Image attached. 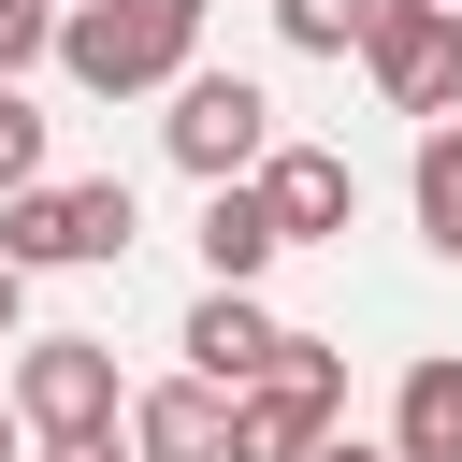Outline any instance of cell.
<instances>
[{"mask_svg": "<svg viewBox=\"0 0 462 462\" xmlns=\"http://www.w3.org/2000/svg\"><path fill=\"white\" fill-rule=\"evenodd\" d=\"M202 14H217V0H72V14H58V72L101 87V101L188 87V72H202Z\"/></svg>", "mask_w": 462, "mask_h": 462, "instance_id": "obj_1", "label": "cell"}, {"mask_svg": "<svg viewBox=\"0 0 462 462\" xmlns=\"http://www.w3.org/2000/svg\"><path fill=\"white\" fill-rule=\"evenodd\" d=\"M130 173H43L0 202V260L14 274H87V260H130Z\"/></svg>", "mask_w": 462, "mask_h": 462, "instance_id": "obj_2", "label": "cell"}, {"mask_svg": "<svg viewBox=\"0 0 462 462\" xmlns=\"http://www.w3.org/2000/svg\"><path fill=\"white\" fill-rule=\"evenodd\" d=\"M0 404H14V433H29V448H72V433H116V419H130V390H116V346H101V332H29V346H14V375H0Z\"/></svg>", "mask_w": 462, "mask_h": 462, "instance_id": "obj_3", "label": "cell"}, {"mask_svg": "<svg viewBox=\"0 0 462 462\" xmlns=\"http://www.w3.org/2000/svg\"><path fill=\"white\" fill-rule=\"evenodd\" d=\"M346 419V346L289 332L260 361V390H231V462H318V433Z\"/></svg>", "mask_w": 462, "mask_h": 462, "instance_id": "obj_4", "label": "cell"}, {"mask_svg": "<svg viewBox=\"0 0 462 462\" xmlns=\"http://www.w3.org/2000/svg\"><path fill=\"white\" fill-rule=\"evenodd\" d=\"M361 72H375V101H390V116L448 130V116H462V14H448V0H375Z\"/></svg>", "mask_w": 462, "mask_h": 462, "instance_id": "obj_5", "label": "cell"}, {"mask_svg": "<svg viewBox=\"0 0 462 462\" xmlns=\"http://www.w3.org/2000/svg\"><path fill=\"white\" fill-rule=\"evenodd\" d=\"M159 144H173V173L245 188V173L274 159V101H260L245 72H188V87H173V116H159Z\"/></svg>", "mask_w": 462, "mask_h": 462, "instance_id": "obj_6", "label": "cell"}, {"mask_svg": "<svg viewBox=\"0 0 462 462\" xmlns=\"http://www.w3.org/2000/svg\"><path fill=\"white\" fill-rule=\"evenodd\" d=\"M260 217H274V245H332L346 217H361V173H346V144H274L260 173Z\"/></svg>", "mask_w": 462, "mask_h": 462, "instance_id": "obj_7", "label": "cell"}, {"mask_svg": "<svg viewBox=\"0 0 462 462\" xmlns=\"http://www.w3.org/2000/svg\"><path fill=\"white\" fill-rule=\"evenodd\" d=\"M173 346H188V375H202V390H260V361L289 346V318H274L260 289H202Z\"/></svg>", "mask_w": 462, "mask_h": 462, "instance_id": "obj_8", "label": "cell"}, {"mask_svg": "<svg viewBox=\"0 0 462 462\" xmlns=\"http://www.w3.org/2000/svg\"><path fill=\"white\" fill-rule=\"evenodd\" d=\"M130 462H231V390H202V375H159V390H130Z\"/></svg>", "mask_w": 462, "mask_h": 462, "instance_id": "obj_9", "label": "cell"}, {"mask_svg": "<svg viewBox=\"0 0 462 462\" xmlns=\"http://www.w3.org/2000/svg\"><path fill=\"white\" fill-rule=\"evenodd\" d=\"M390 462H462V346H433V361H404V390H390V433H375Z\"/></svg>", "mask_w": 462, "mask_h": 462, "instance_id": "obj_10", "label": "cell"}, {"mask_svg": "<svg viewBox=\"0 0 462 462\" xmlns=\"http://www.w3.org/2000/svg\"><path fill=\"white\" fill-rule=\"evenodd\" d=\"M289 245H274V217H260V188H202V289H260Z\"/></svg>", "mask_w": 462, "mask_h": 462, "instance_id": "obj_11", "label": "cell"}, {"mask_svg": "<svg viewBox=\"0 0 462 462\" xmlns=\"http://www.w3.org/2000/svg\"><path fill=\"white\" fill-rule=\"evenodd\" d=\"M404 202H419V245H433V260H462V116H448V130H419Z\"/></svg>", "mask_w": 462, "mask_h": 462, "instance_id": "obj_12", "label": "cell"}, {"mask_svg": "<svg viewBox=\"0 0 462 462\" xmlns=\"http://www.w3.org/2000/svg\"><path fill=\"white\" fill-rule=\"evenodd\" d=\"M361 29H375V0H274L289 58H361Z\"/></svg>", "mask_w": 462, "mask_h": 462, "instance_id": "obj_13", "label": "cell"}, {"mask_svg": "<svg viewBox=\"0 0 462 462\" xmlns=\"http://www.w3.org/2000/svg\"><path fill=\"white\" fill-rule=\"evenodd\" d=\"M14 188H43V101L29 87H0V202Z\"/></svg>", "mask_w": 462, "mask_h": 462, "instance_id": "obj_14", "label": "cell"}, {"mask_svg": "<svg viewBox=\"0 0 462 462\" xmlns=\"http://www.w3.org/2000/svg\"><path fill=\"white\" fill-rule=\"evenodd\" d=\"M43 58H58V14H43V0H0V87L43 72Z\"/></svg>", "mask_w": 462, "mask_h": 462, "instance_id": "obj_15", "label": "cell"}, {"mask_svg": "<svg viewBox=\"0 0 462 462\" xmlns=\"http://www.w3.org/2000/svg\"><path fill=\"white\" fill-rule=\"evenodd\" d=\"M29 462H130V433H72V448H29Z\"/></svg>", "mask_w": 462, "mask_h": 462, "instance_id": "obj_16", "label": "cell"}, {"mask_svg": "<svg viewBox=\"0 0 462 462\" xmlns=\"http://www.w3.org/2000/svg\"><path fill=\"white\" fill-rule=\"evenodd\" d=\"M0 346H29V274L0 260Z\"/></svg>", "mask_w": 462, "mask_h": 462, "instance_id": "obj_17", "label": "cell"}, {"mask_svg": "<svg viewBox=\"0 0 462 462\" xmlns=\"http://www.w3.org/2000/svg\"><path fill=\"white\" fill-rule=\"evenodd\" d=\"M318 462H390V448H375V433H346V419H332V433H318Z\"/></svg>", "mask_w": 462, "mask_h": 462, "instance_id": "obj_18", "label": "cell"}, {"mask_svg": "<svg viewBox=\"0 0 462 462\" xmlns=\"http://www.w3.org/2000/svg\"><path fill=\"white\" fill-rule=\"evenodd\" d=\"M0 462H29V433H14V404H0Z\"/></svg>", "mask_w": 462, "mask_h": 462, "instance_id": "obj_19", "label": "cell"}, {"mask_svg": "<svg viewBox=\"0 0 462 462\" xmlns=\"http://www.w3.org/2000/svg\"><path fill=\"white\" fill-rule=\"evenodd\" d=\"M43 14H72V0H43Z\"/></svg>", "mask_w": 462, "mask_h": 462, "instance_id": "obj_20", "label": "cell"}, {"mask_svg": "<svg viewBox=\"0 0 462 462\" xmlns=\"http://www.w3.org/2000/svg\"><path fill=\"white\" fill-rule=\"evenodd\" d=\"M448 14H462V0H448Z\"/></svg>", "mask_w": 462, "mask_h": 462, "instance_id": "obj_21", "label": "cell"}]
</instances>
